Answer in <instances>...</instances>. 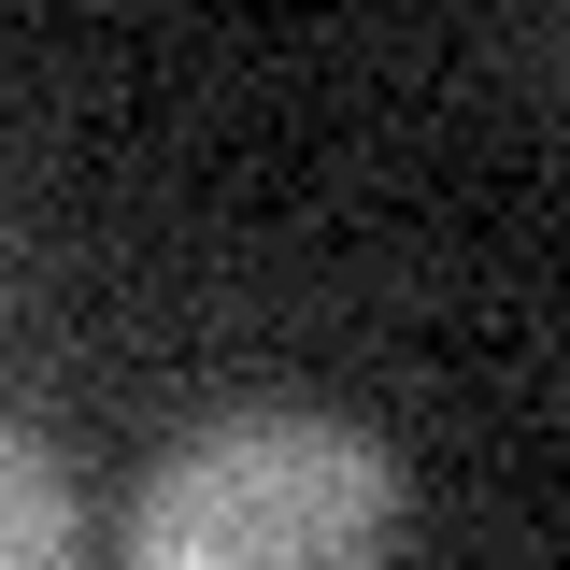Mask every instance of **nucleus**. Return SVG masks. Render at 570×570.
Here are the masks:
<instances>
[{
	"label": "nucleus",
	"mask_w": 570,
	"mask_h": 570,
	"mask_svg": "<svg viewBox=\"0 0 570 570\" xmlns=\"http://www.w3.org/2000/svg\"><path fill=\"white\" fill-rule=\"evenodd\" d=\"M400 456L343 414H228L129 499V570H385Z\"/></svg>",
	"instance_id": "f257e3e1"
},
{
	"label": "nucleus",
	"mask_w": 570,
	"mask_h": 570,
	"mask_svg": "<svg viewBox=\"0 0 570 570\" xmlns=\"http://www.w3.org/2000/svg\"><path fill=\"white\" fill-rule=\"evenodd\" d=\"M0 570H71V499L14 428H0Z\"/></svg>",
	"instance_id": "f03ea898"
}]
</instances>
